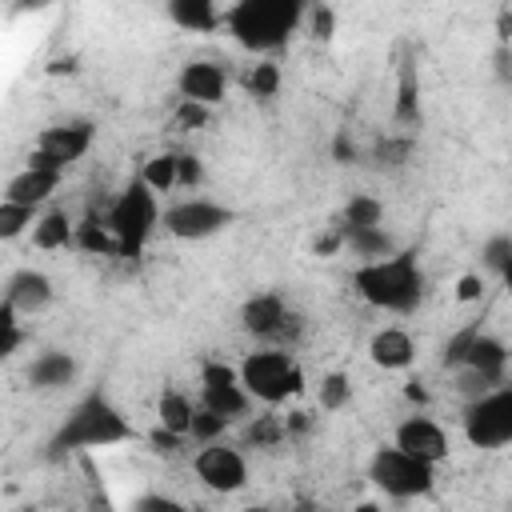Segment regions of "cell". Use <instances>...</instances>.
<instances>
[{
	"mask_svg": "<svg viewBox=\"0 0 512 512\" xmlns=\"http://www.w3.org/2000/svg\"><path fill=\"white\" fill-rule=\"evenodd\" d=\"M76 380V360L72 352H60V348H48L40 352L32 364H28V384L36 392H56V388H68Z\"/></svg>",
	"mask_w": 512,
	"mask_h": 512,
	"instance_id": "cell-19",
	"label": "cell"
},
{
	"mask_svg": "<svg viewBox=\"0 0 512 512\" xmlns=\"http://www.w3.org/2000/svg\"><path fill=\"white\" fill-rule=\"evenodd\" d=\"M284 436H288V428H284L280 416H256V420L248 424V432H244V440L256 444V448H272V444H280Z\"/></svg>",
	"mask_w": 512,
	"mask_h": 512,
	"instance_id": "cell-33",
	"label": "cell"
},
{
	"mask_svg": "<svg viewBox=\"0 0 512 512\" xmlns=\"http://www.w3.org/2000/svg\"><path fill=\"white\" fill-rule=\"evenodd\" d=\"M368 360H372L376 368H384V372H404V368H412V360H416V340H412L404 328L388 324V328H380V332L368 340Z\"/></svg>",
	"mask_w": 512,
	"mask_h": 512,
	"instance_id": "cell-17",
	"label": "cell"
},
{
	"mask_svg": "<svg viewBox=\"0 0 512 512\" xmlns=\"http://www.w3.org/2000/svg\"><path fill=\"white\" fill-rule=\"evenodd\" d=\"M192 472L196 480L208 488V492H220V496H232L248 484V460L240 448L224 444V440H212V444H200V452L192 456Z\"/></svg>",
	"mask_w": 512,
	"mask_h": 512,
	"instance_id": "cell-11",
	"label": "cell"
},
{
	"mask_svg": "<svg viewBox=\"0 0 512 512\" xmlns=\"http://www.w3.org/2000/svg\"><path fill=\"white\" fill-rule=\"evenodd\" d=\"M64 172H44V168H28L16 172L8 184H4V200H16V204H32V208H44L52 200V192L60 188Z\"/></svg>",
	"mask_w": 512,
	"mask_h": 512,
	"instance_id": "cell-18",
	"label": "cell"
},
{
	"mask_svg": "<svg viewBox=\"0 0 512 512\" xmlns=\"http://www.w3.org/2000/svg\"><path fill=\"white\" fill-rule=\"evenodd\" d=\"M368 480L396 500H412V496H428L436 484V464L404 452L400 444H380L368 460Z\"/></svg>",
	"mask_w": 512,
	"mask_h": 512,
	"instance_id": "cell-6",
	"label": "cell"
},
{
	"mask_svg": "<svg viewBox=\"0 0 512 512\" xmlns=\"http://www.w3.org/2000/svg\"><path fill=\"white\" fill-rule=\"evenodd\" d=\"M380 164H388V168H400L408 156H412V136L408 132H400V136H384V140H376V152H372Z\"/></svg>",
	"mask_w": 512,
	"mask_h": 512,
	"instance_id": "cell-34",
	"label": "cell"
},
{
	"mask_svg": "<svg viewBox=\"0 0 512 512\" xmlns=\"http://www.w3.org/2000/svg\"><path fill=\"white\" fill-rule=\"evenodd\" d=\"M40 216V208L32 204H16V200H0V240H16L24 228H32Z\"/></svg>",
	"mask_w": 512,
	"mask_h": 512,
	"instance_id": "cell-29",
	"label": "cell"
},
{
	"mask_svg": "<svg viewBox=\"0 0 512 512\" xmlns=\"http://www.w3.org/2000/svg\"><path fill=\"white\" fill-rule=\"evenodd\" d=\"M52 296H56V288H52V280H48L40 268H16V272L8 276V284H4V300L16 304L20 316L44 312V308L52 304Z\"/></svg>",
	"mask_w": 512,
	"mask_h": 512,
	"instance_id": "cell-16",
	"label": "cell"
},
{
	"mask_svg": "<svg viewBox=\"0 0 512 512\" xmlns=\"http://www.w3.org/2000/svg\"><path fill=\"white\" fill-rule=\"evenodd\" d=\"M192 416H196V404H192L180 388H164V392H160V400H156V424H164V428L188 436Z\"/></svg>",
	"mask_w": 512,
	"mask_h": 512,
	"instance_id": "cell-24",
	"label": "cell"
},
{
	"mask_svg": "<svg viewBox=\"0 0 512 512\" xmlns=\"http://www.w3.org/2000/svg\"><path fill=\"white\" fill-rule=\"evenodd\" d=\"M148 444H152V452H160V456H176V452L188 444V436H184V432H172V428H164V424H156V428L148 432Z\"/></svg>",
	"mask_w": 512,
	"mask_h": 512,
	"instance_id": "cell-38",
	"label": "cell"
},
{
	"mask_svg": "<svg viewBox=\"0 0 512 512\" xmlns=\"http://www.w3.org/2000/svg\"><path fill=\"white\" fill-rule=\"evenodd\" d=\"M240 328L256 340H292L300 332V316L280 292H256L240 308Z\"/></svg>",
	"mask_w": 512,
	"mask_h": 512,
	"instance_id": "cell-12",
	"label": "cell"
},
{
	"mask_svg": "<svg viewBox=\"0 0 512 512\" xmlns=\"http://www.w3.org/2000/svg\"><path fill=\"white\" fill-rule=\"evenodd\" d=\"M480 296H484V276L468 272V276L456 280V300H460V304H476Z\"/></svg>",
	"mask_w": 512,
	"mask_h": 512,
	"instance_id": "cell-40",
	"label": "cell"
},
{
	"mask_svg": "<svg viewBox=\"0 0 512 512\" xmlns=\"http://www.w3.org/2000/svg\"><path fill=\"white\" fill-rule=\"evenodd\" d=\"M508 260H512V232H496V236H488L484 248H480V264H484L488 272H500Z\"/></svg>",
	"mask_w": 512,
	"mask_h": 512,
	"instance_id": "cell-35",
	"label": "cell"
},
{
	"mask_svg": "<svg viewBox=\"0 0 512 512\" xmlns=\"http://www.w3.org/2000/svg\"><path fill=\"white\" fill-rule=\"evenodd\" d=\"M460 428H464V440L484 452L512 444V380H500V384L476 392L464 408Z\"/></svg>",
	"mask_w": 512,
	"mask_h": 512,
	"instance_id": "cell-7",
	"label": "cell"
},
{
	"mask_svg": "<svg viewBox=\"0 0 512 512\" xmlns=\"http://www.w3.org/2000/svg\"><path fill=\"white\" fill-rule=\"evenodd\" d=\"M76 248H80V252H88V256L120 252L116 232H112V228H108V220H100V216H88V220H80V224H76Z\"/></svg>",
	"mask_w": 512,
	"mask_h": 512,
	"instance_id": "cell-25",
	"label": "cell"
},
{
	"mask_svg": "<svg viewBox=\"0 0 512 512\" xmlns=\"http://www.w3.org/2000/svg\"><path fill=\"white\" fill-rule=\"evenodd\" d=\"M160 216H164L160 212V196L140 176L128 180V188L104 212V220H108V228L116 232V244H120L116 256H140L144 244H148V236L160 228Z\"/></svg>",
	"mask_w": 512,
	"mask_h": 512,
	"instance_id": "cell-4",
	"label": "cell"
},
{
	"mask_svg": "<svg viewBox=\"0 0 512 512\" xmlns=\"http://www.w3.org/2000/svg\"><path fill=\"white\" fill-rule=\"evenodd\" d=\"M508 360H512V352H508V344L500 340V336H488V332H480L476 340H472V348H468V360L460 364V372H464V392H484V388H492V384H500L504 380V372H508Z\"/></svg>",
	"mask_w": 512,
	"mask_h": 512,
	"instance_id": "cell-13",
	"label": "cell"
},
{
	"mask_svg": "<svg viewBox=\"0 0 512 512\" xmlns=\"http://www.w3.org/2000/svg\"><path fill=\"white\" fill-rule=\"evenodd\" d=\"M392 124L404 128V132L420 128V76H416V64H400L396 104H392Z\"/></svg>",
	"mask_w": 512,
	"mask_h": 512,
	"instance_id": "cell-22",
	"label": "cell"
},
{
	"mask_svg": "<svg viewBox=\"0 0 512 512\" xmlns=\"http://www.w3.org/2000/svg\"><path fill=\"white\" fill-rule=\"evenodd\" d=\"M372 224H384V200L356 192L340 212V228H372Z\"/></svg>",
	"mask_w": 512,
	"mask_h": 512,
	"instance_id": "cell-27",
	"label": "cell"
},
{
	"mask_svg": "<svg viewBox=\"0 0 512 512\" xmlns=\"http://www.w3.org/2000/svg\"><path fill=\"white\" fill-rule=\"evenodd\" d=\"M176 180H180V188H200L204 184V160L196 152H176Z\"/></svg>",
	"mask_w": 512,
	"mask_h": 512,
	"instance_id": "cell-37",
	"label": "cell"
},
{
	"mask_svg": "<svg viewBox=\"0 0 512 512\" xmlns=\"http://www.w3.org/2000/svg\"><path fill=\"white\" fill-rule=\"evenodd\" d=\"M136 508L144 512V508H180V504H176V500H168V496H140V500H136Z\"/></svg>",
	"mask_w": 512,
	"mask_h": 512,
	"instance_id": "cell-42",
	"label": "cell"
},
{
	"mask_svg": "<svg viewBox=\"0 0 512 512\" xmlns=\"http://www.w3.org/2000/svg\"><path fill=\"white\" fill-rule=\"evenodd\" d=\"M476 336H480V320H472V324H464L456 336H448V344H444V352H440V364H444V368H460V364L468 360V348H472Z\"/></svg>",
	"mask_w": 512,
	"mask_h": 512,
	"instance_id": "cell-31",
	"label": "cell"
},
{
	"mask_svg": "<svg viewBox=\"0 0 512 512\" xmlns=\"http://www.w3.org/2000/svg\"><path fill=\"white\" fill-rule=\"evenodd\" d=\"M308 0H236L224 8V32L244 52H276L300 28Z\"/></svg>",
	"mask_w": 512,
	"mask_h": 512,
	"instance_id": "cell-3",
	"label": "cell"
},
{
	"mask_svg": "<svg viewBox=\"0 0 512 512\" xmlns=\"http://www.w3.org/2000/svg\"><path fill=\"white\" fill-rule=\"evenodd\" d=\"M228 84H232V76H228V68L220 60H188L180 68V76H176L180 100H196V104H208V108L224 104Z\"/></svg>",
	"mask_w": 512,
	"mask_h": 512,
	"instance_id": "cell-14",
	"label": "cell"
},
{
	"mask_svg": "<svg viewBox=\"0 0 512 512\" xmlns=\"http://www.w3.org/2000/svg\"><path fill=\"white\" fill-rule=\"evenodd\" d=\"M140 432L132 428V420L120 412V404L104 392V388H92L84 392L72 412L64 416V424L52 432L48 440V456L60 460V456H76V452H96V448H116V444H128L136 440Z\"/></svg>",
	"mask_w": 512,
	"mask_h": 512,
	"instance_id": "cell-1",
	"label": "cell"
},
{
	"mask_svg": "<svg viewBox=\"0 0 512 512\" xmlns=\"http://www.w3.org/2000/svg\"><path fill=\"white\" fill-rule=\"evenodd\" d=\"M312 36H316V40H332V36H336V12H332L324 0H320L316 12H312Z\"/></svg>",
	"mask_w": 512,
	"mask_h": 512,
	"instance_id": "cell-39",
	"label": "cell"
},
{
	"mask_svg": "<svg viewBox=\"0 0 512 512\" xmlns=\"http://www.w3.org/2000/svg\"><path fill=\"white\" fill-rule=\"evenodd\" d=\"M240 88H244L248 96H256V100L276 96V92H280V64H272V60L248 64V72L240 76Z\"/></svg>",
	"mask_w": 512,
	"mask_h": 512,
	"instance_id": "cell-28",
	"label": "cell"
},
{
	"mask_svg": "<svg viewBox=\"0 0 512 512\" xmlns=\"http://www.w3.org/2000/svg\"><path fill=\"white\" fill-rule=\"evenodd\" d=\"M332 156H336V164H352L356 160V144H352V136L340 128L336 132V140H332Z\"/></svg>",
	"mask_w": 512,
	"mask_h": 512,
	"instance_id": "cell-41",
	"label": "cell"
},
{
	"mask_svg": "<svg viewBox=\"0 0 512 512\" xmlns=\"http://www.w3.org/2000/svg\"><path fill=\"white\" fill-rule=\"evenodd\" d=\"M228 428H232V420H228V416H220V412H212V408L196 404V416H192L188 436H192L196 444H212V440H224V432H228Z\"/></svg>",
	"mask_w": 512,
	"mask_h": 512,
	"instance_id": "cell-30",
	"label": "cell"
},
{
	"mask_svg": "<svg viewBox=\"0 0 512 512\" xmlns=\"http://www.w3.org/2000/svg\"><path fill=\"white\" fill-rule=\"evenodd\" d=\"M168 20L180 32H216L224 28V12L216 0H164Z\"/></svg>",
	"mask_w": 512,
	"mask_h": 512,
	"instance_id": "cell-20",
	"label": "cell"
},
{
	"mask_svg": "<svg viewBox=\"0 0 512 512\" xmlns=\"http://www.w3.org/2000/svg\"><path fill=\"white\" fill-rule=\"evenodd\" d=\"M32 244L40 252H60V248H76V224L64 208H52V212H40L36 224H32Z\"/></svg>",
	"mask_w": 512,
	"mask_h": 512,
	"instance_id": "cell-21",
	"label": "cell"
},
{
	"mask_svg": "<svg viewBox=\"0 0 512 512\" xmlns=\"http://www.w3.org/2000/svg\"><path fill=\"white\" fill-rule=\"evenodd\" d=\"M352 288L364 304H372L380 312L408 316L424 300V268L412 248H396L380 260H360L352 272Z\"/></svg>",
	"mask_w": 512,
	"mask_h": 512,
	"instance_id": "cell-2",
	"label": "cell"
},
{
	"mask_svg": "<svg viewBox=\"0 0 512 512\" xmlns=\"http://www.w3.org/2000/svg\"><path fill=\"white\" fill-rule=\"evenodd\" d=\"M496 276H500V284H504V288H508V292H512V260H508V264H504V268H500V272H496Z\"/></svg>",
	"mask_w": 512,
	"mask_h": 512,
	"instance_id": "cell-44",
	"label": "cell"
},
{
	"mask_svg": "<svg viewBox=\"0 0 512 512\" xmlns=\"http://www.w3.org/2000/svg\"><path fill=\"white\" fill-rule=\"evenodd\" d=\"M348 400H352V380L344 372H328L320 380V408L324 412H340Z\"/></svg>",
	"mask_w": 512,
	"mask_h": 512,
	"instance_id": "cell-32",
	"label": "cell"
},
{
	"mask_svg": "<svg viewBox=\"0 0 512 512\" xmlns=\"http://www.w3.org/2000/svg\"><path fill=\"white\" fill-rule=\"evenodd\" d=\"M344 248L360 260H380L388 252H396V240L384 232V224H372V228H344Z\"/></svg>",
	"mask_w": 512,
	"mask_h": 512,
	"instance_id": "cell-23",
	"label": "cell"
},
{
	"mask_svg": "<svg viewBox=\"0 0 512 512\" xmlns=\"http://www.w3.org/2000/svg\"><path fill=\"white\" fill-rule=\"evenodd\" d=\"M228 224H232V208H224L216 200H204V196L176 200L160 216V228L168 236H176V240H208V236L224 232Z\"/></svg>",
	"mask_w": 512,
	"mask_h": 512,
	"instance_id": "cell-9",
	"label": "cell"
},
{
	"mask_svg": "<svg viewBox=\"0 0 512 512\" xmlns=\"http://www.w3.org/2000/svg\"><path fill=\"white\" fill-rule=\"evenodd\" d=\"M404 396H408V400H416V404H424V400H428V392H424L416 380H408V384H404Z\"/></svg>",
	"mask_w": 512,
	"mask_h": 512,
	"instance_id": "cell-43",
	"label": "cell"
},
{
	"mask_svg": "<svg viewBox=\"0 0 512 512\" xmlns=\"http://www.w3.org/2000/svg\"><path fill=\"white\" fill-rule=\"evenodd\" d=\"M140 180H144L156 196L180 188V180H176V152H156V156H148L144 168H140Z\"/></svg>",
	"mask_w": 512,
	"mask_h": 512,
	"instance_id": "cell-26",
	"label": "cell"
},
{
	"mask_svg": "<svg viewBox=\"0 0 512 512\" xmlns=\"http://www.w3.org/2000/svg\"><path fill=\"white\" fill-rule=\"evenodd\" d=\"M208 116H212V108H208V104L180 100V104H176V116H172V128L192 132V128H204V124H208Z\"/></svg>",
	"mask_w": 512,
	"mask_h": 512,
	"instance_id": "cell-36",
	"label": "cell"
},
{
	"mask_svg": "<svg viewBox=\"0 0 512 512\" xmlns=\"http://www.w3.org/2000/svg\"><path fill=\"white\" fill-rule=\"evenodd\" d=\"M392 444H400L404 452H412V456H420V460H428V464L448 460V432H444L432 416H424V412L404 416V420L396 424V432H392Z\"/></svg>",
	"mask_w": 512,
	"mask_h": 512,
	"instance_id": "cell-15",
	"label": "cell"
},
{
	"mask_svg": "<svg viewBox=\"0 0 512 512\" xmlns=\"http://www.w3.org/2000/svg\"><path fill=\"white\" fill-rule=\"evenodd\" d=\"M240 380L252 392V400L276 408L304 392V368L288 348H256L240 360Z\"/></svg>",
	"mask_w": 512,
	"mask_h": 512,
	"instance_id": "cell-5",
	"label": "cell"
},
{
	"mask_svg": "<svg viewBox=\"0 0 512 512\" xmlns=\"http://www.w3.org/2000/svg\"><path fill=\"white\" fill-rule=\"evenodd\" d=\"M200 404L228 416V420H240L252 412V392L244 388L240 380V368L224 364V360H204L200 364Z\"/></svg>",
	"mask_w": 512,
	"mask_h": 512,
	"instance_id": "cell-10",
	"label": "cell"
},
{
	"mask_svg": "<svg viewBox=\"0 0 512 512\" xmlns=\"http://www.w3.org/2000/svg\"><path fill=\"white\" fill-rule=\"evenodd\" d=\"M96 140V124L92 120H68V124H52L36 136L32 152H28V168H44V172H64L68 164H76L80 156H88Z\"/></svg>",
	"mask_w": 512,
	"mask_h": 512,
	"instance_id": "cell-8",
	"label": "cell"
}]
</instances>
